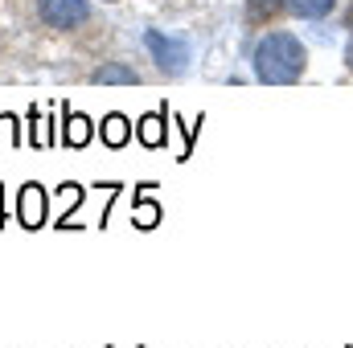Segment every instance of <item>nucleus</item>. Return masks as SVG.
Segmentation results:
<instances>
[{"label": "nucleus", "instance_id": "8", "mask_svg": "<svg viewBox=\"0 0 353 348\" xmlns=\"http://www.w3.org/2000/svg\"><path fill=\"white\" fill-rule=\"evenodd\" d=\"M90 83H99V87H111V83L136 87L140 78H136V70H128V66H103V70H94V74H90Z\"/></svg>", "mask_w": 353, "mask_h": 348}, {"label": "nucleus", "instance_id": "5", "mask_svg": "<svg viewBox=\"0 0 353 348\" xmlns=\"http://www.w3.org/2000/svg\"><path fill=\"white\" fill-rule=\"evenodd\" d=\"M136 135H140L144 148H161V144H165V111L144 115V119L136 123Z\"/></svg>", "mask_w": 353, "mask_h": 348}, {"label": "nucleus", "instance_id": "2", "mask_svg": "<svg viewBox=\"0 0 353 348\" xmlns=\"http://www.w3.org/2000/svg\"><path fill=\"white\" fill-rule=\"evenodd\" d=\"M144 45L152 50V58L161 62V70H169V74H181L185 66H189V45L185 41H176V37H165V33H144Z\"/></svg>", "mask_w": 353, "mask_h": 348}, {"label": "nucleus", "instance_id": "9", "mask_svg": "<svg viewBox=\"0 0 353 348\" xmlns=\"http://www.w3.org/2000/svg\"><path fill=\"white\" fill-rule=\"evenodd\" d=\"M283 8H288V12H296V17L316 21V17H325V12L333 8V0H283Z\"/></svg>", "mask_w": 353, "mask_h": 348}, {"label": "nucleus", "instance_id": "4", "mask_svg": "<svg viewBox=\"0 0 353 348\" xmlns=\"http://www.w3.org/2000/svg\"><path fill=\"white\" fill-rule=\"evenodd\" d=\"M17 221L25 230H41L46 226V188L41 184H25L17 193Z\"/></svg>", "mask_w": 353, "mask_h": 348}, {"label": "nucleus", "instance_id": "12", "mask_svg": "<svg viewBox=\"0 0 353 348\" xmlns=\"http://www.w3.org/2000/svg\"><path fill=\"white\" fill-rule=\"evenodd\" d=\"M0 226H4V184H0Z\"/></svg>", "mask_w": 353, "mask_h": 348}, {"label": "nucleus", "instance_id": "3", "mask_svg": "<svg viewBox=\"0 0 353 348\" xmlns=\"http://www.w3.org/2000/svg\"><path fill=\"white\" fill-rule=\"evenodd\" d=\"M37 12L54 29H74V25H83L90 17L87 0H37Z\"/></svg>", "mask_w": 353, "mask_h": 348}, {"label": "nucleus", "instance_id": "11", "mask_svg": "<svg viewBox=\"0 0 353 348\" xmlns=\"http://www.w3.org/2000/svg\"><path fill=\"white\" fill-rule=\"evenodd\" d=\"M157 221H161V209H157L152 201H144V205L136 209V226H140V230H152Z\"/></svg>", "mask_w": 353, "mask_h": 348}, {"label": "nucleus", "instance_id": "6", "mask_svg": "<svg viewBox=\"0 0 353 348\" xmlns=\"http://www.w3.org/2000/svg\"><path fill=\"white\" fill-rule=\"evenodd\" d=\"M62 144L66 148H87L90 144V119L79 111H66V131H62Z\"/></svg>", "mask_w": 353, "mask_h": 348}, {"label": "nucleus", "instance_id": "13", "mask_svg": "<svg viewBox=\"0 0 353 348\" xmlns=\"http://www.w3.org/2000/svg\"><path fill=\"white\" fill-rule=\"evenodd\" d=\"M345 62H350V70H353V41H350V50H345Z\"/></svg>", "mask_w": 353, "mask_h": 348}, {"label": "nucleus", "instance_id": "1", "mask_svg": "<svg viewBox=\"0 0 353 348\" xmlns=\"http://www.w3.org/2000/svg\"><path fill=\"white\" fill-rule=\"evenodd\" d=\"M304 66H308V54H304V45L292 33H267L255 45V74H259V83L288 87V83H296L304 74Z\"/></svg>", "mask_w": 353, "mask_h": 348}, {"label": "nucleus", "instance_id": "7", "mask_svg": "<svg viewBox=\"0 0 353 348\" xmlns=\"http://www.w3.org/2000/svg\"><path fill=\"white\" fill-rule=\"evenodd\" d=\"M128 140H132V123L123 115H107L103 119V144L107 148H123Z\"/></svg>", "mask_w": 353, "mask_h": 348}, {"label": "nucleus", "instance_id": "10", "mask_svg": "<svg viewBox=\"0 0 353 348\" xmlns=\"http://www.w3.org/2000/svg\"><path fill=\"white\" fill-rule=\"evenodd\" d=\"M279 8H283V0H247V21L251 25H267Z\"/></svg>", "mask_w": 353, "mask_h": 348}]
</instances>
